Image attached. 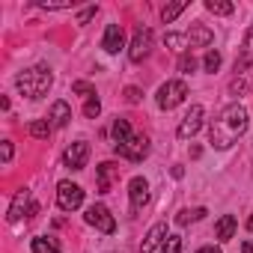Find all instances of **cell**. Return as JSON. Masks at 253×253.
I'll list each match as a JSON object with an SVG mask.
<instances>
[{
	"label": "cell",
	"instance_id": "6da1fadb",
	"mask_svg": "<svg viewBox=\"0 0 253 253\" xmlns=\"http://www.w3.org/2000/svg\"><path fill=\"white\" fill-rule=\"evenodd\" d=\"M247 131V110L241 104H229L220 110V116L211 122V131H209V140L214 149H229L241 134Z\"/></svg>",
	"mask_w": 253,
	"mask_h": 253
},
{
	"label": "cell",
	"instance_id": "7a4b0ae2",
	"mask_svg": "<svg viewBox=\"0 0 253 253\" xmlns=\"http://www.w3.org/2000/svg\"><path fill=\"white\" fill-rule=\"evenodd\" d=\"M54 84V75L48 66H33V69H24L18 78H15V86L21 89V95L27 98H42Z\"/></svg>",
	"mask_w": 253,
	"mask_h": 253
},
{
	"label": "cell",
	"instance_id": "3957f363",
	"mask_svg": "<svg viewBox=\"0 0 253 253\" xmlns=\"http://www.w3.org/2000/svg\"><path fill=\"white\" fill-rule=\"evenodd\" d=\"M188 98V84L185 81H167L158 89V107L161 110H173L176 104H182Z\"/></svg>",
	"mask_w": 253,
	"mask_h": 253
},
{
	"label": "cell",
	"instance_id": "277c9868",
	"mask_svg": "<svg viewBox=\"0 0 253 253\" xmlns=\"http://www.w3.org/2000/svg\"><path fill=\"white\" fill-rule=\"evenodd\" d=\"M84 220H86L89 226L101 229L104 235H113V232H116V220H113V214H110V211H107L101 203L89 206V209H86V214H84Z\"/></svg>",
	"mask_w": 253,
	"mask_h": 253
},
{
	"label": "cell",
	"instance_id": "5b68a950",
	"mask_svg": "<svg viewBox=\"0 0 253 253\" xmlns=\"http://www.w3.org/2000/svg\"><path fill=\"white\" fill-rule=\"evenodd\" d=\"M81 203H84L81 185H75V182H60V185H57V206H60L63 211H75Z\"/></svg>",
	"mask_w": 253,
	"mask_h": 253
},
{
	"label": "cell",
	"instance_id": "8992f818",
	"mask_svg": "<svg viewBox=\"0 0 253 253\" xmlns=\"http://www.w3.org/2000/svg\"><path fill=\"white\" fill-rule=\"evenodd\" d=\"M113 152H116L119 158H128V161H143V158L149 155V140H146L143 134H134L125 146H113Z\"/></svg>",
	"mask_w": 253,
	"mask_h": 253
},
{
	"label": "cell",
	"instance_id": "52a82bcc",
	"mask_svg": "<svg viewBox=\"0 0 253 253\" xmlns=\"http://www.w3.org/2000/svg\"><path fill=\"white\" fill-rule=\"evenodd\" d=\"M149 51H152V30L149 27H137L134 42H131V51H128L131 63H143L149 57Z\"/></svg>",
	"mask_w": 253,
	"mask_h": 253
},
{
	"label": "cell",
	"instance_id": "ba28073f",
	"mask_svg": "<svg viewBox=\"0 0 253 253\" xmlns=\"http://www.w3.org/2000/svg\"><path fill=\"white\" fill-rule=\"evenodd\" d=\"M86 158H89V143H86V140H78V143H72V146L63 152V164H66L69 170H84V167H86Z\"/></svg>",
	"mask_w": 253,
	"mask_h": 253
},
{
	"label": "cell",
	"instance_id": "9c48e42d",
	"mask_svg": "<svg viewBox=\"0 0 253 253\" xmlns=\"http://www.w3.org/2000/svg\"><path fill=\"white\" fill-rule=\"evenodd\" d=\"M203 113H206V110H203V104H194V107L188 110V116L182 119L179 131H176V134H179V140H188V137H194V134L203 128Z\"/></svg>",
	"mask_w": 253,
	"mask_h": 253
},
{
	"label": "cell",
	"instance_id": "30bf717a",
	"mask_svg": "<svg viewBox=\"0 0 253 253\" xmlns=\"http://www.w3.org/2000/svg\"><path fill=\"white\" fill-rule=\"evenodd\" d=\"M128 197H131V211H140L149 203V182L143 176H134L128 185Z\"/></svg>",
	"mask_w": 253,
	"mask_h": 253
},
{
	"label": "cell",
	"instance_id": "8fae6325",
	"mask_svg": "<svg viewBox=\"0 0 253 253\" xmlns=\"http://www.w3.org/2000/svg\"><path fill=\"white\" fill-rule=\"evenodd\" d=\"M27 203H30V191L24 188V191H18V194H15V200H12V206H9V214H6V217H9V223L21 220V217H24V211H30V214L36 211V206H30V209H27Z\"/></svg>",
	"mask_w": 253,
	"mask_h": 253
},
{
	"label": "cell",
	"instance_id": "7c38bea8",
	"mask_svg": "<svg viewBox=\"0 0 253 253\" xmlns=\"http://www.w3.org/2000/svg\"><path fill=\"white\" fill-rule=\"evenodd\" d=\"M122 42H125L122 27H119V24H107L104 39H101V48H104L107 54H119V51H122Z\"/></svg>",
	"mask_w": 253,
	"mask_h": 253
},
{
	"label": "cell",
	"instance_id": "4fadbf2b",
	"mask_svg": "<svg viewBox=\"0 0 253 253\" xmlns=\"http://www.w3.org/2000/svg\"><path fill=\"white\" fill-rule=\"evenodd\" d=\"M185 39H188V48H206V45L214 42V33H211L209 27H203V24H194Z\"/></svg>",
	"mask_w": 253,
	"mask_h": 253
},
{
	"label": "cell",
	"instance_id": "5bb4252c",
	"mask_svg": "<svg viewBox=\"0 0 253 253\" xmlns=\"http://www.w3.org/2000/svg\"><path fill=\"white\" fill-rule=\"evenodd\" d=\"M161 241H167V223H155V226L146 232V238H143V244H140V253H152Z\"/></svg>",
	"mask_w": 253,
	"mask_h": 253
},
{
	"label": "cell",
	"instance_id": "9a60e30c",
	"mask_svg": "<svg viewBox=\"0 0 253 253\" xmlns=\"http://www.w3.org/2000/svg\"><path fill=\"white\" fill-rule=\"evenodd\" d=\"M253 66V27L244 33V45H241V57L235 60V72H244Z\"/></svg>",
	"mask_w": 253,
	"mask_h": 253
},
{
	"label": "cell",
	"instance_id": "2e32d148",
	"mask_svg": "<svg viewBox=\"0 0 253 253\" xmlns=\"http://www.w3.org/2000/svg\"><path fill=\"white\" fill-rule=\"evenodd\" d=\"M51 125H54V128H66V125H69V119H72V107L66 104V101H54L51 104Z\"/></svg>",
	"mask_w": 253,
	"mask_h": 253
},
{
	"label": "cell",
	"instance_id": "e0dca14e",
	"mask_svg": "<svg viewBox=\"0 0 253 253\" xmlns=\"http://www.w3.org/2000/svg\"><path fill=\"white\" fill-rule=\"evenodd\" d=\"M113 176H119V167H116V164H110V161L98 164V194H107V191H110Z\"/></svg>",
	"mask_w": 253,
	"mask_h": 253
},
{
	"label": "cell",
	"instance_id": "ac0fdd59",
	"mask_svg": "<svg viewBox=\"0 0 253 253\" xmlns=\"http://www.w3.org/2000/svg\"><path fill=\"white\" fill-rule=\"evenodd\" d=\"M235 226H238V220H235L232 214H223V217L217 220V226H214V235H217L220 241H229V238L235 235Z\"/></svg>",
	"mask_w": 253,
	"mask_h": 253
},
{
	"label": "cell",
	"instance_id": "d6986e66",
	"mask_svg": "<svg viewBox=\"0 0 253 253\" xmlns=\"http://www.w3.org/2000/svg\"><path fill=\"white\" fill-rule=\"evenodd\" d=\"M134 134H131V125H128V119H116L113 122V146H125V143H128Z\"/></svg>",
	"mask_w": 253,
	"mask_h": 253
},
{
	"label": "cell",
	"instance_id": "ffe728a7",
	"mask_svg": "<svg viewBox=\"0 0 253 253\" xmlns=\"http://www.w3.org/2000/svg\"><path fill=\"white\" fill-rule=\"evenodd\" d=\"M51 128H54V125H51L48 119H36V122H30V134H33L36 140H45V137L51 134Z\"/></svg>",
	"mask_w": 253,
	"mask_h": 253
},
{
	"label": "cell",
	"instance_id": "44dd1931",
	"mask_svg": "<svg viewBox=\"0 0 253 253\" xmlns=\"http://www.w3.org/2000/svg\"><path fill=\"white\" fill-rule=\"evenodd\" d=\"M206 9L211 15H232L235 12V6L232 3H223V0H206Z\"/></svg>",
	"mask_w": 253,
	"mask_h": 253
},
{
	"label": "cell",
	"instance_id": "7402d4cb",
	"mask_svg": "<svg viewBox=\"0 0 253 253\" xmlns=\"http://www.w3.org/2000/svg\"><path fill=\"white\" fill-rule=\"evenodd\" d=\"M33 253H60L54 238H33Z\"/></svg>",
	"mask_w": 253,
	"mask_h": 253
},
{
	"label": "cell",
	"instance_id": "603a6c76",
	"mask_svg": "<svg viewBox=\"0 0 253 253\" xmlns=\"http://www.w3.org/2000/svg\"><path fill=\"white\" fill-rule=\"evenodd\" d=\"M185 9H188V3H185V0H182V3H173V6H164V12H161V18H164V21L170 24V21H173V18H179V15H182Z\"/></svg>",
	"mask_w": 253,
	"mask_h": 253
},
{
	"label": "cell",
	"instance_id": "cb8c5ba5",
	"mask_svg": "<svg viewBox=\"0 0 253 253\" xmlns=\"http://www.w3.org/2000/svg\"><path fill=\"white\" fill-rule=\"evenodd\" d=\"M164 45L173 48V51H185V48H188V39L179 36V33H167V36H164Z\"/></svg>",
	"mask_w": 253,
	"mask_h": 253
},
{
	"label": "cell",
	"instance_id": "d4e9b609",
	"mask_svg": "<svg viewBox=\"0 0 253 253\" xmlns=\"http://www.w3.org/2000/svg\"><path fill=\"white\" fill-rule=\"evenodd\" d=\"M161 253H182V235H167Z\"/></svg>",
	"mask_w": 253,
	"mask_h": 253
},
{
	"label": "cell",
	"instance_id": "484cf974",
	"mask_svg": "<svg viewBox=\"0 0 253 253\" xmlns=\"http://www.w3.org/2000/svg\"><path fill=\"white\" fill-rule=\"evenodd\" d=\"M194 69H197V60H194L191 54H182V57H179V72H182V75H191Z\"/></svg>",
	"mask_w": 253,
	"mask_h": 253
},
{
	"label": "cell",
	"instance_id": "4316f807",
	"mask_svg": "<svg viewBox=\"0 0 253 253\" xmlns=\"http://www.w3.org/2000/svg\"><path fill=\"white\" fill-rule=\"evenodd\" d=\"M72 89H75L78 95H89V98L95 95V86H92V84H86V81H75V84H72Z\"/></svg>",
	"mask_w": 253,
	"mask_h": 253
},
{
	"label": "cell",
	"instance_id": "83f0119b",
	"mask_svg": "<svg viewBox=\"0 0 253 253\" xmlns=\"http://www.w3.org/2000/svg\"><path fill=\"white\" fill-rule=\"evenodd\" d=\"M101 113V104H98V98H86V107H84V116L86 119H95Z\"/></svg>",
	"mask_w": 253,
	"mask_h": 253
},
{
	"label": "cell",
	"instance_id": "f1b7e54d",
	"mask_svg": "<svg viewBox=\"0 0 253 253\" xmlns=\"http://www.w3.org/2000/svg\"><path fill=\"white\" fill-rule=\"evenodd\" d=\"M220 69V54L217 51H209L206 54V72H217Z\"/></svg>",
	"mask_w": 253,
	"mask_h": 253
},
{
	"label": "cell",
	"instance_id": "f546056e",
	"mask_svg": "<svg viewBox=\"0 0 253 253\" xmlns=\"http://www.w3.org/2000/svg\"><path fill=\"white\" fill-rule=\"evenodd\" d=\"M125 101H128V104H137V101H140V89H137V86H128V89H125Z\"/></svg>",
	"mask_w": 253,
	"mask_h": 253
},
{
	"label": "cell",
	"instance_id": "4dcf8cb0",
	"mask_svg": "<svg viewBox=\"0 0 253 253\" xmlns=\"http://www.w3.org/2000/svg\"><path fill=\"white\" fill-rule=\"evenodd\" d=\"M92 15H95V6H86V9L81 12V18H78V21H81V24H86V21H89Z\"/></svg>",
	"mask_w": 253,
	"mask_h": 253
},
{
	"label": "cell",
	"instance_id": "1f68e13d",
	"mask_svg": "<svg viewBox=\"0 0 253 253\" xmlns=\"http://www.w3.org/2000/svg\"><path fill=\"white\" fill-rule=\"evenodd\" d=\"M191 217H194V211H179L176 223H179V226H185V223H191Z\"/></svg>",
	"mask_w": 253,
	"mask_h": 253
},
{
	"label": "cell",
	"instance_id": "d6a6232c",
	"mask_svg": "<svg viewBox=\"0 0 253 253\" xmlns=\"http://www.w3.org/2000/svg\"><path fill=\"white\" fill-rule=\"evenodd\" d=\"M9 158H12V143H9V140H6V143H3V161H6V164H9Z\"/></svg>",
	"mask_w": 253,
	"mask_h": 253
},
{
	"label": "cell",
	"instance_id": "836d02e7",
	"mask_svg": "<svg viewBox=\"0 0 253 253\" xmlns=\"http://www.w3.org/2000/svg\"><path fill=\"white\" fill-rule=\"evenodd\" d=\"M197 253H220V247H203V250H197Z\"/></svg>",
	"mask_w": 253,
	"mask_h": 253
},
{
	"label": "cell",
	"instance_id": "e575fe53",
	"mask_svg": "<svg viewBox=\"0 0 253 253\" xmlns=\"http://www.w3.org/2000/svg\"><path fill=\"white\" fill-rule=\"evenodd\" d=\"M247 229H250V232H253V214H250V220H247Z\"/></svg>",
	"mask_w": 253,
	"mask_h": 253
}]
</instances>
